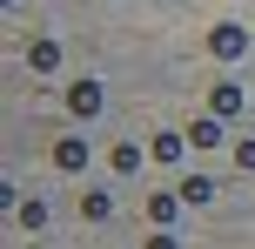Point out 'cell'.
I'll return each mask as SVG.
<instances>
[{
	"label": "cell",
	"mask_w": 255,
	"mask_h": 249,
	"mask_svg": "<svg viewBox=\"0 0 255 249\" xmlns=\"http://www.w3.org/2000/svg\"><path fill=\"white\" fill-rule=\"evenodd\" d=\"M175 209H181V189H175V196H168V189H161V196H148V223H175Z\"/></svg>",
	"instance_id": "obj_10"
},
{
	"label": "cell",
	"mask_w": 255,
	"mask_h": 249,
	"mask_svg": "<svg viewBox=\"0 0 255 249\" xmlns=\"http://www.w3.org/2000/svg\"><path fill=\"white\" fill-rule=\"evenodd\" d=\"M81 216H88V223H108V216H115V196H108V189H81Z\"/></svg>",
	"instance_id": "obj_6"
},
{
	"label": "cell",
	"mask_w": 255,
	"mask_h": 249,
	"mask_svg": "<svg viewBox=\"0 0 255 249\" xmlns=\"http://www.w3.org/2000/svg\"><path fill=\"white\" fill-rule=\"evenodd\" d=\"M181 202H188V209H208V202H215V182H208V175H188V182H181Z\"/></svg>",
	"instance_id": "obj_9"
},
{
	"label": "cell",
	"mask_w": 255,
	"mask_h": 249,
	"mask_svg": "<svg viewBox=\"0 0 255 249\" xmlns=\"http://www.w3.org/2000/svg\"><path fill=\"white\" fill-rule=\"evenodd\" d=\"M101 108H108V88H101V81H74V88H67V115H74V121H94V115H101Z\"/></svg>",
	"instance_id": "obj_2"
},
{
	"label": "cell",
	"mask_w": 255,
	"mask_h": 249,
	"mask_svg": "<svg viewBox=\"0 0 255 249\" xmlns=\"http://www.w3.org/2000/svg\"><path fill=\"white\" fill-rule=\"evenodd\" d=\"M188 128H181V135H154V162H181V155H188Z\"/></svg>",
	"instance_id": "obj_7"
},
{
	"label": "cell",
	"mask_w": 255,
	"mask_h": 249,
	"mask_svg": "<svg viewBox=\"0 0 255 249\" xmlns=\"http://www.w3.org/2000/svg\"><path fill=\"white\" fill-rule=\"evenodd\" d=\"M54 169L81 175V169H88V142H81V135H61V142H54Z\"/></svg>",
	"instance_id": "obj_3"
},
{
	"label": "cell",
	"mask_w": 255,
	"mask_h": 249,
	"mask_svg": "<svg viewBox=\"0 0 255 249\" xmlns=\"http://www.w3.org/2000/svg\"><path fill=\"white\" fill-rule=\"evenodd\" d=\"M188 142L202 148V155H208V148H222V142H229V135H222V115H202V121L188 128Z\"/></svg>",
	"instance_id": "obj_5"
},
{
	"label": "cell",
	"mask_w": 255,
	"mask_h": 249,
	"mask_svg": "<svg viewBox=\"0 0 255 249\" xmlns=\"http://www.w3.org/2000/svg\"><path fill=\"white\" fill-rule=\"evenodd\" d=\"M208 115H242V88H235V81H215V94H208Z\"/></svg>",
	"instance_id": "obj_4"
},
{
	"label": "cell",
	"mask_w": 255,
	"mask_h": 249,
	"mask_svg": "<svg viewBox=\"0 0 255 249\" xmlns=\"http://www.w3.org/2000/svg\"><path fill=\"white\" fill-rule=\"evenodd\" d=\"M208 54H215V61H242V54H249V27H242V20L208 27Z\"/></svg>",
	"instance_id": "obj_1"
},
{
	"label": "cell",
	"mask_w": 255,
	"mask_h": 249,
	"mask_svg": "<svg viewBox=\"0 0 255 249\" xmlns=\"http://www.w3.org/2000/svg\"><path fill=\"white\" fill-rule=\"evenodd\" d=\"M108 169H115V175H141V148H134V142H115Z\"/></svg>",
	"instance_id": "obj_11"
},
{
	"label": "cell",
	"mask_w": 255,
	"mask_h": 249,
	"mask_svg": "<svg viewBox=\"0 0 255 249\" xmlns=\"http://www.w3.org/2000/svg\"><path fill=\"white\" fill-rule=\"evenodd\" d=\"M235 169H249V175H255V135H249V142H235Z\"/></svg>",
	"instance_id": "obj_13"
},
{
	"label": "cell",
	"mask_w": 255,
	"mask_h": 249,
	"mask_svg": "<svg viewBox=\"0 0 255 249\" xmlns=\"http://www.w3.org/2000/svg\"><path fill=\"white\" fill-rule=\"evenodd\" d=\"M20 229H47V202H20Z\"/></svg>",
	"instance_id": "obj_12"
},
{
	"label": "cell",
	"mask_w": 255,
	"mask_h": 249,
	"mask_svg": "<svg viewBox=\"0 0 255 249\" xmlns=\"http://www.w3.org/2000/svg\"><path fill=\"white\" fill-rule=\"evenodd\" d=\"M27 67H34V74H54V67H61V47H54V40H34V47H27Z\"/></svg>",
	"instance_id": "obj_8"
},
{
	"label": "cell",
	"mask_w": 255,
	"mask_h": 249,
	"mask_svg": "<svg viewBox=\"0 0 255 249\" xmlns=\"http://www.w3.org/2000/svg\"><path fill=\"white\" fill-rule=\"evenodd\" d=\"M141 249H181V243H175V236H168V229H161V236H148Z\"/></svg>",
	"instance_id": "obj_14"
}]
</instances>
